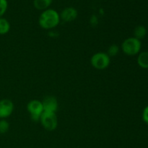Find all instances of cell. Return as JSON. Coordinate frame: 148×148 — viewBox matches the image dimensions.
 <instances>
[{"label": "cell", "mask_w": 148, "mask_h": 148, "mask_svg": "<svg viewBox=\"0 0 148 148\" xmlns=\"http://www.w3.org/2000/svg\"><path fill=\"white\" fill-rule=\"evenodd\" d=\"M10 30V24L7 19L0 17V35H5Z\"/></svg>", "instance_id": "7c38bea8"}, {"label": "cell", "mask_w": 148, "mask_h": 148, "mask_svg": "<svg viewBox=\"0 0 148 148\" xmlns=\"http://www.w3.org/2000/svg\"><path fill=\"white\" fill-rule=\"evenodd\" d=\"M27 110L30 114L32 121L35 122L40 121V116L43 113V108L41 101L38 100H32L27 103Z\"/></svg>", "instance_id": "277c9868"}, {"label": "cell", "mask_w": 148, "mask_h": 148, "mask_svg": "<svg viewBox=\"0 0 148 148\" xmlns=\"http://www.w3.org/2000/svg\"><path fill=\"white\" fill-rule=\"evenodd\" d=\"M111 58L106 53L103 52H98L92 55L90 59L91 65L95 69L98 70L106 69L110 64Z\"/></svg>", "instance_id": "3957f363"}, {"label": "cell", "mask_w": 148, "mask_h": 148, "mask_svg": "<svg viewBox=\"0 0 148 148\" xmlns=\"http://www.w3.org/2000/svg\"><path fill=\"white\" fill-rule=\"evenodd\" d=\"M137 62L141 68L148 69V51H143L139 53Z\"/></svg>", "instance_id": "30bf717a"}, {"label": "cell", "mask_w": 148, "mask_h": 148, "mask_svg": "<svg viewBox=\"0 0 148 148\" xmlns=\"http://www.w3.org/2000/svg\"><path fill=\"white\" fill-rule=\"evenodd\" d=\"M10 130V124L6 119H0V134H6Z\"/></svg>", "instance_id": "5bb4252c"}, {"label": "cell", "mask_w": 148, "mask_h": 148, "mask_svg": "<svg viewBox=\"0 0 148 148\" xmlns=\"http://www.w3.org/2000/svg\"><path fill=\"white\" fill-rule=\"evenodd\" d=\"M14 111V103L10 99L0 100V119H5L12 114Z\"/></svg>", "instance_id": "8992f818"}, {"label": "cell", "mask_w": 148, "mask_h": 148, "mask_svg": "<svg viewBox=\"0 0 148 148\" xmlns=\"http://www.w3.org/2000/svg\"><path fill=\"white\" fill-rule=\"evenodd\" d=\"M141 48V40L134 37L128 38L121 43V50L128 56H134L140 53Z\"/></svg>", "instance_id": "7a4b0ae2"}, {"label": "cell", "mask_w": 148, "mask_h": 148, "mask_svg": "<svg viewBox=\"0 0 148 148\" xmlns=\"http://www.w3.org/2000/svg\"><path fill=\"white\" fill-rule=\"evenodd\" d=\"M119 52V47L118 45L113 44L110 46L108 49V51H107V54L109 56V57H113V56H116Z\"/></svg>", "instance_id": "4fadbf2b"}, {"label": "cell", "mask_w": 148, "mask_h": 148, "mask_svg": "<svg viewBox=\"0 0 148 148\" xmlns=\"http://www.w3.org/2000/svg\"><path fill=\"white\" fill-rule=\"evenodd\" d=\"M77 10L72 7H68L64 9L59 14L60 20H62L66 23H71L76 20L77 17Z\"/></svg>", "instance_id": "ba28073f"}, {"label": "cell", "mask_w": 148, "mask_h": 148, "mask_svg": "<svg viewBox=\"0 0 148 148\" xmlns=\"http://www.w3.org/2000/svg\"><path fill=\"white\" fill-rule=\"evenodd\" d=\"M59 13L53 9H47L43 10L38 18L39 25L43 29L49 30L54 28L59 24L60 22Z\"/></svg>", "instance_id": "6da1fadb"}, {"label": "cell", "mask_w": 148, "mask_h": 148, "mask_svg": "<svg viewBox=\"0 0 148 148\" xmlns=\"http://www.w3.org/2000/svg\"><path fill=\"white\" fill-rule=\"evenodd\" d=\"M53 0H33V6L38 10L43 11L50 7Z\"/></svg>", "instance_id": "9c48e42d"}, {"label": "cell", "mask_w": 148, "mask_h": 148, "mask_svg": "<svg viewBox=\"0 0 148 148\" xmlns=\"http://www.w3.org/2000/svg\"><path fill=\"white\" fill-rule=\"evenodd\" d=\"M40 121L45 130L53 131L58 126V118L56 113L43 112L40 116Z\"/></svg>", "instance_id": "5b68a950"}, {"label": "cell", "mask_w": 148, "mask_h": 148, "mask_svg": "<svg viewBox=\"0 0 148 148\" xmlns=\"http://www.w3.org/2000/svg\"><path fill=\"white\" fill-rule=\"evenodd\" d=\"M143 119L144 122L148 124V106L144 108L143 112Z\"/></svg>", "instance_id": "2e32d148"}, {"label": "cell", "mask_w": 148, "mask_h": 148, "mask_svg": "<svg viewBox=\"0 0 148 148\" xmlns=\"http://www.w3.org/2000/svg\"><path fill=\"white\" fill-rule=\"evenodd\" d=\"M8 7V2L7 0H0V17L5 14Z\"/></svg>", "instance_id": "9a60e30c"}, {"label": "cell", "mask_w": 148, "mask_h": 148, "mask_svg": "<svg viewBox=\"0 0 148 148\" xmlns=\"http://www.w3.org/2000/svg\"><path fill=\"white\" fill-rule=\"evenodd\" d=\"M147 35V29L143 25H138L134 28V37L141 40Z\"/></svg>", "instance_id": "8fae6325"}, {"label": "cell", "mask_w": 148, "mask_h": 148, "mask_svg": "<svg viewBox=\"0 0 148 148\" xmlns=\"http://www.w3.org/2000/svg\"><path fill=\"white\" fill-rule=\"evenodd\" d=\"M42 105L43 108V112H51L56 113L59 107L58 101L55 97L53 96H46L43 100Z\"/></svg>", "instance_id": "52a82bcc"}]
</instances>
